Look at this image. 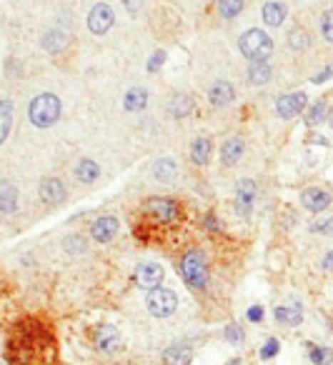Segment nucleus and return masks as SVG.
<instances>
[{
  "instance_id": "nucleus-1",
  "label": "nucleus",
  "mask_w": 333,
  "mask_h": 365,
  "mask_svg": "<svg viewBox=\"0 0 333 365\" xmlns=\"http://www.w3.org/2000/svg\"><path fill=\"white\" fill-rule=\"evenodd\" d=\"M8 363L58 365L56 333L38 318H26L21 323H16L11 335H8Z\"/></svg>"
},
{
  "instance_id": "nucleus-2",
  "label": "nucleus",
  "mask_w": 333,
  "mask_h": 365,
  "mask_svg": "<svg viewBox=\"0 0 333 365\" xmlns=\"http://www.w3.org/2000/svg\"><path fill=\"white\" fill-rule=\"evenodd\" d=\"M140 215L148 228H173L183 220V205L173 198H148Z\"/></svg>"
},
{
  "instance_id": "nucleus-3",
  "label": "nucleus",
  "mask_w": 333,
  "mask_h": 365,
  "mask_svg": "<svg viewBox=\"0 0 333 365\" xmlns=\"http://www.w3.org/2000/svg\"><path fill=\"white\" fill-rule=\"evenodd\" d=\"M180 275H183L185 285H188L193 293H203L205 288H208V260H205V255L200 253V250L190 248L185 250L183 255H180Z\"/></svg>"
},
{
  "instance_id": "nucleus-4",
  "label": "nucleus",
  "mask_w": 333,
  "mask_h": 365,
  "mask_svg": "<svg viewBox=\"0 0 333 365\" xmlns=\"http://www.w3.org/2000/svg\"><path fill=\"white\" fill-rule=\"evenodd\" d=\"M28 118L36 128H51L61 118V98L53 93H41L28 106Z\"/></svg>"
},
{
  "instance_id": "nucleus-5",
  "label": "nucleus",
  "mask_w": 333,
  "mask_h": 365,
  "mask_svg": "<svg viewBox=\"0 0 333 365\" xmlns=\"http://www.w3.org/2000/svg\"><path fill=\"white\" fill-rule=\"evenodd\" d=\"M238 48L251 63H268V58L273 56V41L258 28H251V31L243 33L241 41H238Z\"/></svg>"
},
{
  "instance_id": "nucleus-6",
  "label": "nucleus",
  "mask_w": 333,
  "mask_h": 365,
  "mask_svg": "<svg viewBox=\"0 0 333 365\" xmlns=\"http://www.w3.org/2000/svg\"><path fill=\"white\" fill-rule=\"evenodd\" d=\"M145 308H148V313L153 315V318H168V315H173L175 308H178V295L170 288L148 290V295H145Z\"/></svg>"
},
{
  "instance_id": "nucleus-7",
  "label": "nucleus",
  "mask_w": 333,
  "mask_h": 365,
  "mask_svg": "<svg viewBox=\"0 0 333 365\" xmlns=\"http://www.w3.org/2000/svg\"><path fill=\"white\" fill-rule=\"evenodd\" d=\"M93 345H96V350H101V353L116 355L121 350V345H123L121 343V330L111 323L98 325V328L93 330Z\"/></svg>"
},
{
  "instance_id": "nucleus-8",
  "label": "nucleus",
  "mask_w": 333,
  "mask_h": 365,
  "mask_svg": "<svg viewBox=\"0 0 333 365\" xmlns=\"http://www.w3.org/2000/svg\"><path fill=\"white\" fill-rule=\"evenodd\" d=\"M113 11H111V6H106V3H98L96 8H91V13H88V28H91V33H96V36H106L111 28H113Z\"/></svg>"
},
{
  "instance_id": "nucleus-9",
  "label": "nucleus",
  "mask_w": 333,
  "mask_h": 365,
  "mask_svg": "<svg viewBox=\"0 0 333 365\" xmlns=\"http://www.w3.org/2000/svg\"><path fill=\"white\" fill-rule=\"evenodd\" d=\"M163 278H165V270L160 268L158 263H140L138 268H135V285L143 290L160 288Z\"/></svg>"
},
{
  "instance_id": "nucleus-10",
  "label": "nucleus",
  "mask_w": 333,
  "mask_h": 365,
  "mask_svg": "<svg viewBox=\"0 0 333 365\" xmlns=\"http://www.w3.org/2000/svg\"><path fill=\"white\" fill-rule=\"evenodd\" d=\"M253 205H256V182L253 180H241L236 185V210L241 215H251Z\"/></svg>"
},
{
  "instance_id": "nucleus-11",
  "label": "nucleus",
  "mask_w": 333,
  "mask_h": 365,
  "mask_svg": "<svg viewBox=\"0 0 333 365\" xmlns=\"http://www.w3.org/2000/svg\"><path fill=\"white\" fill-rule=\"evenodd\" d=\"M41 198L48 205H61L66 200V185L61 178H43L41 180Z\"/></svg>"
},
{
  "instance_id": "nucleus-12",
  "label": "nucleus",
  "mask_w": 333,
  "mask_h": 365,
  "mask_svg": "<svg viewBox=\"0 0 333 365\" xmlns=\"http://www.w3.org/2000/svg\"><path fill=\"white\" fill-rule=\"evenodd\" d=\"M306 106H308L306 93H288V96H283L281 101L276 103V113L281 118H293V115H298Z\"/></svg>"
},
{
  "instance_id": "nucleus-13",
  "label": "nucleus",
  "mask_w": 333,
  "mask_h": 365,
  "mask_svg": "<svg viewBox=\"0 0 333 365\" xmlns=\"http://www.w3.org/2000/svg\"><path fill=\"white\" fill-rule=\"evenodd\" d=\"M331 193H328L326 188H306L301 193V203L303 208H308L311 213H321V210H326L328 205H331Z\"/></svg>"
},
{
  "instance_id": "nucleus-14",
  "label": "nucleus",
  "mask_w": 333,
  "mask_h": 365,
  "mask_svg": "<svg viewBox=\"0 0 333 365\" xmlns=\"http://www.w3.org/2000/svg\"><path fill=\"white\" fill-rule=\"evenodd\" d=\"M91 235L98 240V243H111V240L118 235V218L116 215H103L93 223Z\"/></svg>"
},
{
  "instance_id": "nucleus-15",
  "label": "nucleus",
  "mask_w": 333,
  "mask_h": 365,
  "mask_svg": "<svg viewBox=\"0 0 333 365\" xmlns=\"http://www.w3.org/2000/svg\"><path fill=\"white\" fill-rule=\"evenodd\" d=\"M233 98H236V88L228 81H215L208 91V101H210V106H215V108L228 106V103H233Z\"/></svg>"
},
{
  "instance_id": "nucleus-16",
  "label": "nucleus",
  "mask_w": 333,
  "mask_h": 365,
  "mask_svg": "<svg viewBox=\"0 0 333 365\" xmlns=\"http://www.w3.org/2000/svg\"><path fill=\"white\" fill-rule=\"evenodd\" d=\"M243 150H246V143H243V138H238V135H233V138H228L226 143H223V148H220V163L223 165H236L238 160L243 158Z\"/></svg>"
},
{
  "instance_id": "nucleus-17",
  "label": "nucleus",
  "mask_w": 333,
  "mask_h": 365,
  "mask_svg": "<svg viewBox=\"0 0 333 365\" xmlns=\"http://www.w3.org/2000/svg\"><path fill=\"white\" fill-rule=\"evenodd\" d=\"M193 348L188 343H175L163 353V365H190Z\"/></svg>"
},
{
  "instance_id": "nucleus-18",
  "label": "nucleus",
  "mask_w": 333,
  "mask_h": 365,
  "mask_svg": "<svg viewBox=\"0 0 333 365\" xmlns=\"http://www.w3.org/2000/svg\"><path fill=\"white\" fill-rule=\"evenodd\" d=\"M210 150H213V143H210V138L208 135H198L193 143H190V160H193L195 165H208Z\"/></svg>"
},
{
  "instance_id": "nucleus-19",
  "label": "nucleus",
  "mask_w": 333,
  "mask_h": 365,
  "mask_svg": "<svg viewBox=\"0 0 333 365\" xmlns=\"http://www.w3.org/2000/svg\"><path fill=\"white\" fill-rule=\"evenodd\" d=\"M273 315H276V323L286 325V328H296L303 320V310L298 308V305H278V308L273 310Z\"/></svg>"
},
{
  "instance_id": "nucleus-20",
  "label": "nucleus",
  "mask_w": 333,
  "mask_h": 365,
  "mask_svg": "<svg viewBox=\"0 0 333 365\" xmlns=\"http://www.w3.org/2000/svg\"><path fill=\"white\" fill-rule=\"evenodd\" d=\"M18 210V188L11 182H0V213H16Z\"/></svg>"
},
{
  "instance_id": "nucleus-21",
  "label": "nucleus",
  "mask_w": 333,
  "mask_h": 365,
  "mask_svg": "<svg viewBox=\"0 0 333 365\" xmlns=\"http://www.w3.org/2000/svg\"><path fill=\"white\" fill-rule=\"evenodd\" d=\"M193 110H195V103H193V98H190V96H183V93H180V96H173V98H170L168 113H170L173 118H188Z\"/></svg>"
},
{
  "instance_id": "nucleus-22",
  "label": "nucleus",
  "mask_w": 333,
  "mask_h": 365,
  "mask_svg": "<svg viewBox=\"0 0 333 365\" xmlns=\"http://www.w3.org/2000/svg\"><path fill=\"white\" fill-rule=\"evenodd\" d=\"M145 106H148V91H145V88H130V91L125 93L123 108L128 113H138V110H143Z\"/></svg>"
},
{
  "instance_id": "nucleus-23",
  "label": "nucleus",
  "mask_w": 333,
  "mask_h": 365,
  "mask_svg": "<svg viewBox=\"0 0 333 365\" xmlns=\"http://www.w3.org/2000/svg\"><path fill=\"white\" fill-rule=\"evenodd\" d=\"M153 175H155V180H160V182H170L178 175V165H175L173 158H158L153 165Z\"/></svg>"
},
{
  "instance_id": "nucleus-24",
  "label": "nucleus",
  "mask_w": 333,
  "mask_h": 365,
  "mask_svg": "<svg viewBox=\"0 0 333 365\" xmlns=\"http://www.w3.org/2000/svg\"><path fill=\"white\" fill-rule=\"evenodd\" d=\"M98 175H101V168H98L96 160H91V158H83V160H78V165H76V178H78V180L88 185V182H96Z\"/></svg>"
},
{
  "instance_id": "nucleus-25",
  "label": "nucleus",
  "mask_w": 333,
  "mask_h": 365,
  "mask_svg": "<svg viewBox=\"0 0 333 365\" xmlns=\"http://www.w3.org/2000/svg\"><path fill=\"white\" fill-rule=\"evenodd\" d=\"M263 21L271 28L283 26V21H286V8H283V3H276V0L266 3V6H263Z\"/></svg>"
},
{
  "instance_id": "nucleus-26",
  "label": "nucleus",
  "mask_w": 333,
  "mask_h": 365,
  "mask_svg": "<svg viewBox=\"0 0 333 365\" xmlns=\"http://www.w3.org/2000/svg\"><path fill=\"white\" fill-rule=\"evenodd\" d=\"M273 71L268 63H251V68H248V81L253 83V86H266L268 81H271Z\"/></svg>"
},
{
  "instance_id": "nucleus-27",
  "label": "nucleus",
  "mask_w": 333,
  "mask_h": 365,
  "mask_svg": "<svg viewBox=\"0 0 333 365\" xmlns=\"http://www.w3.org/2000/svg\"><path fill=\"white\" fill-rule=\"evenodd\" d=\"M66 43H68V33L58 31V28L56 31H48L46 38H43V48H46L48 53H61Z\"/></svg>"
},
{
  "instance_id": "nucleus-28",
  "label": "nucleus",
  "mask_w": 333,
  "mask_h": 365,
  "mask_svg": "<svg viewBox=\"0 0 333 365\" xmlns=\"http://www.w3.org/2000/svg\"><path fill=\"white\" fill-rule=\"evenodd\" d=\"M215 11H218L220 18H226V21H231V18H236L238 13L243 11V0H218V6H215Z\"/></svg>"
},
{
  "instance_id": "nucleus-29",
  "label": "nucleus",
  "mask_w": 333,
  "mask_h": 365,
  "mask_svg": "<svg viewBox=\"0 0 333 365\" xmlns=\"http://www.w3.org/2000/svg\"><path fill=\"white\" fill-rule=\"evenodd\" d=\"M326 110H328V106H326V101H318L316 106H311V110L306 113V125H318V123H323L326 120Z\"/></svg>"
},
{
  "instance_id": "nucleus-30",
  "label": "nucleus",
  "mask_w": 333,
  "mask_h": 365,
  "mask_svg": "<svg viewBox=\"0 0 333 365\" xmlns=\"http://www.w3.org/2000/svg\"><path fill=\"white\" fill-rule=\"evenodd\" d=\"M288 43H291V48H296V51H306V48L311 46V38H308V33L303 31V28H296V31L288 36Z\"/></svg>"
},
{
  "instance_id": "nucleus-31",
  "label": "nucleus",
  "mask_w": 333,
  "mask_h": 365,
  "mask_svg": "<svg viewBox=\"0 0 333 365\" xmlns=\"http://www.w3.org/2000/svg\"><path fill=\"white\" fill-rule=\"evenodd\" d=\"M308 358H311V363H316V365H326L328 363V350L321 348V345L308 343Z\"/></svg>"
},
{
  "instance_id": "nucleus-32",
  "label": "nucleus",
  "mask_w": 333,
  "mask_h": 365,
  "mask_svg": "<svg viewBox=\"0 0 333 365\" xmlns=\"http://www.w3.org/2000/svg\"><path fill=\"white\" fill-rule=\"evenodd\" d=\"M278 350H281V343H278V338H268L266 343H263V348H261V358H263V360L276 358Z\"/></svg>"
},
{
  "instance_id": "nucleus-33",
  "label": "nucleus",
  "mask_w": 333,
  "mask_h": 365,
  "mask_svg": "<svg viewBox=\"0 0 333 365\" xmlns=\"http://www.w3.org/2000/svg\"><path fill=\"white\" fill-rule=\"evenodd\" d=\"M243 338H246V333H243V328L238 323H231L226 328V340L231 345H238V343H243Z\"/></svg>"
},
{
  "instance_id": "nucleus-34",
  "label": "nucleus",
  "mask_w": 333,
  "mask_h": 365,
  "mask_svg": "<svg viewBox=\"0 0 333 365\" xmlns=\"http://www.w3.org/2000/svg\"><path fill=\"white\" fill-rule=\"evenodd\" d=\"M321 31H323V36H326V41H331V43H333V8H331V11L323 13Z\"/></svg>"
},
{
  "instance_id": "nucleus-35",
  "label": "nucleus",
  "mask_w": 333,
  "mask_h": 365,
  "mask_svg": "<svg viewBox=\"0 0 333 365\" xmlns=\"http://www.w3.org/2000/svg\"><path fill=\"white\" fill-rule=\"evenodd\" d=\"M165 63V53L163 51H158V53H153V58L148 61V73H155V71H160V66Z\"/></svg>"
},
{
  "instance_id": "nucleus-36",
  "label": "nucleus",
  "mask_w": 333,
  "mask_h": 365,
  "mask_svg": "<svg viewBox=\"0 0 333 365\" xmlns=\"http://www.w3.org/2000/svg\"><path fill=\"white\" fill-rule=\"evenodd\" d=\"M203 225H205V230H210V233H220V223L215 215H205Z\"/></svg>"
},
{
  "instance_id": "nucleus-37",
  "label": "nucleus",
  "mask_w": 333,
  "mask_h": 365,
  "mask_svg": "<svg viewBox=\"0 0 333 365\" xmlns=\"http://www.w3.org/2000/svg\"><path fill=\"white\" fill-rule=\"evenodd\" d=\"M248 320H251V323H261V320H263V308H261V305H251V308H248Z\"/></svg>"
},
{
  "instance_id": "nucleus-38",
  "label": "nucleus",
  "mask_w": 333,
  "mask_h": 365,
  "mask_svg": "<svg viewBox=\"0 0 333 365\" xmlns=\"http://www.w3.org/2000/svg\"><path fill=\"white\" fill-rule=\"evenodd\" d=\"M13 115V101H0V120H6V118Z\"/></svg>"
},
{
  "instance_id": "nucleus-39",
  "label": "nucleus",
  "mask_w": 333,
  "mask_h": 365,
  "mask_svg": "<svg viewBox=\"0 0 333 365\" xmlns=\"http://www.w3.org/2000/svg\"><path fill=\"white\" fill-rule=\"evenodd\" d=\"M313 230H316V233H326V235H333V218H328V220H323V223L313 225Z\"/></svg>"
},
{
  "instance_id": "nucleus-40",
  "label": "nucleus",
  "mask_w": 333,
  "mask_h": 365,
  "mask_svg": "<svg viewBox=\"0 0 333 365\" xmlns=\"http://www.w3.org/2000/svg\"><path fill=\"white\" fill-rule=\"evenodd\" d=\"M331 76H333V68H326V71H321V73H318L316 78H313V83H326V81H328V78H331Z\"/></svg>"
},
{
  "instance_id": "nucleus-41",
  "label": "nucleus",
  "mask_w": 333,
  "mask_h": 365,
  "mask_svg": "<svg viewBox=\"0 0 333 365\" xmlns=\"http://www.w3.org/2000/svg\"><path fill=\"white\" fill-rule=\"evenodd\" d=\"M125 8H128V13H138L140 11V0H123Z\"/></svg>"
},
{
  "instance_id": "nucleus-42",
  "label": "nucleus",
  "mask_w": 333,
  "mask_h": 365,
  "mask_svg": "<svg viewBox=\"0 0 333 365\" xmlns=\"http://www.w3.org/2000/svg\"><path fill=\"white\" fill-rule=\"evenodd\" d=\"M323 268L326 270H333V253L326 255V260H323Z\"/></svg>"
},
{
  "instance_id": "nucleus-43",
  "label": "nucleus",
  "mask_w": 333,
  "mask_h": 365,
  "mask_svg": "<svg viewBox=\"0 0 333 365\" xmlns=\"http://www.w3.org/2000/svg\"><path fill=\"white\" fill-rule=\"evenodd\" d=\"M226 365H243V360L236 358V360H231V363H226Z\"/></svg>"
},
{
  "instance_id": "nucleus-44",
  "label": "nucleus",
  "mask_w": 333,
  "mask_h": 365,
  "mask_svg": "<svg viewBox=\"0 0 333 365\" xmlns=\"http://www.w3.org/2000/svg\"><path fill=\"white\" fill-rule=\"evenodd\" d=\"M331 123H333V110H331Z\"/></svg>"
}]
</instances>
